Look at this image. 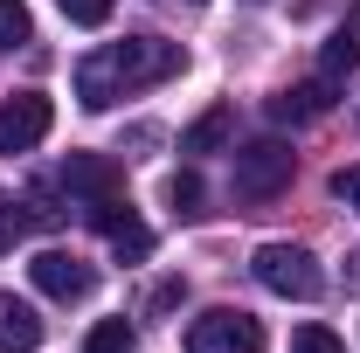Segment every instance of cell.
<instances>
[{
	"label": "cell",
	"mask_w": 360,
	"mask_h": 353,
	"mask_svg": "<svg viewBox=\"0 0 360 353\" xmlns=\"http://www.w3.org/2000/svg\"><path fill=\"white\" fill-rule=\"evenodd\" d=\"M0 243H14V208L0 201Z\"/></svg>",
	"instance_id": "cell-19"
},
{
	"label": "cell",
	"mask_w": 360,
	"mask_h": 353,
	"mask_svg": "<svg viewBox=\"0 0 360 353\" xmlns=\"http://www.w3.org/2000/svg\"><path fill=\"white\" fill-rule=\"evenodd\" d=\"M35 35V21H28V7L21 0H0V49H21Z\"/></svg>",
	"instance_id": "cell-14"
},
{
	"label": "cell",
	"mask_w": 360,
	"mask_h": 353,
	"mask_svg": "<svg viewBox=\"0 0 360 353\" xmlns=\"http://www.w3.org/2000/svg\"><path fill=\"white\" fill-rule=\"evenodd\" d=\"M167 201H174V215H201V174H174L167 180Z\"/></svg>",
	"instance_id": "cell-15"
},
{
	"label": "cell",
	"mask_w": 360,
	"mask_h": 353,
	"mask_svg": "<svg viewBox=\"0 0 360 353\" xmlns=\"http://www.w3.org/2000/svg\"><path fill=\"white\" fill-rule=\"evenodd\" d=\"M326 111H333V77H312V84H291V90L270 97V118L277 125H312Z\"/></svg>",
	"instance_id": "cell-8"
},
{
	"label": "cell",
	"mask_w": 360,
	"mask_h": 353,
	"mask_svg": "<svg viewBox=\"0 0 360 353\" xmlns=\"http://www.w3.org/2000/svg\"><path fill=\"white\" fill-rule=\"evenodd\" d=\"M319 70H326V77H354V70H360V7H347V14H340V28L326 35Z\"/></svg>",
	"instance_id": "cell-10"
},
{
	"label": "cell",
	"mask_w": 360,
	"mask_h": 353,
	"mask_svg": "<svg viewBox=\"0 0 360 353\" xmlns=\"http://www.w3.org/2000/svg\"><path fill=\"white\" fill-rule=\"evenodd\" d=\"M90 222L104 229V243H111V250H118L125 264H139V257H153V229H146V222H139L132 208L118 201V194H104V201H90Z\"/></svg>",
	"instance_id": "cell-7"
},
{
	"label": "cell",
	"mask_w": 360,
	"mask_h": 353,
	"mask_svg": "<svg viewBox=\"0 0 360 353\" xmlns=\"http://www.w3.org/2000/svg\"><path fill=\"white\" fill-rule=\"evenodd\" d=\"M49 125H56V104H49L42 90H14V97L0 104V160H14V153L42 146Z\"/></svg>",
	"instance_id": "cell-5"
},
{
	"label": "cell",
	"mask_w": 360,
	"mask_h": 353,
	"mask_svg": "<svg viewBox=\"0 0 360 353\" xmlns=\"http://www.w3.org/2000/svg\"><path fill=\"white\" fill-rule=\"evenodd\" d=\"M42 347V312L14 291H0V353H35Z\"/></svg>",
	"instance_id": "cell-9"
},
{
	"label": "cell",
	"mask_w": 360,
	"mask_h": 353,
	"mask_svg": "<svg viewBox=\"0 0 360 353\" xmlns=\"http://www.w3.org/2000/svg\"><path fill=\"white\" fill-rule=\"evenodd\" d=\"M56 7H63L77 28H104V21H111V0H56Z\"/></svg>",
	"instance_id": "cell-17"
},
{
	"label": "cell",
	"mask_w": 360,
	"mask_h": 353,
	"mask_svg": "<svg viewBox=\"0 0 360 353\" xmlns=\"http://www.w3.org/2000/svg\"><path fill=\"white\" fill-rule=\"evenodd\" d=\"M291 353H347V347H340V333H326V326H298V333H291Z\"/></svg>",
	"instance_id": "cell-16"
},
{
	"label": "cell",
	"mask_w": 360,
	"mask_h": 353,
	"mask_svg": "<svg viewBox=\"0 0 360 353\" xmlns=\"http://www.w3.org/2000/svg\"><path fill=\"white\" fill-rule=\"evenodd\" d=\"M63 187L84 194V201H104V194H118V174H111V160H97V153H70V160H63Z\"/></svg>",
	"instance_id": "cell-11"
},
{
	"label": "cell",
	"mask_w": 360,
	"mask_h": 353,
	"mask_svg": "<svg viewBox=\"0 0 360 353\" xmlns=\"http://www.w3.org/2000/svg\"><path fill=\"white\" fill-rule=\"evenodd\" d=\"M250 270H257V284L264 291H277V298H298V305H312L319 291H326V270H319L312 250H298V243H264L257 257H250Z\"/></svg>",
	"instance_id": "cell-2"
},
{
	"label": "cell",
	"mask_w": 360,
	"mask_h": 353,
	"mask_svg": "<svg viewBox=\"0 0 360 353\" xmlns=\"http://www.w3.org/2000/svg\"><path fill=\"white\" fill-rule=\"evenodd\" d=\"M187 7H201V0H187Z\"/></svg>",
	"instance_id": "cell-20"
},
{
	"label": "cell",
	"mask_w": 360,
	"mask_h": 353,
	"mask_svg": "<svg viewBox=\"0 0 360 353\" xmlns=\"http://www.w3.org/2000/svg\"><path fill=\"white\" fill-rule=\"evenodd\" d=\"M291 167H298V153H291L284 139H250V146L236 153V194H243V201H277V194L291 187Z\"/></svg>",
	"instance_id": "cell-3"
},
{
	"label": "cell",
	"mask_w": 360,
	"mask_h": 353,
	"mask_svg": "<svg viewBox=\"0 0 360 353\" xmlns=\"http://www.w3.org/2000/svg\"><path fill=\"white\" fill-rule=\"evenodd\" d=\"M187 353H264V326L250 319V312H201L194 326H187Z\"/></svg>",
	"instance_id": "cell-4"
},
{
	"label": "cell",
	"mask_w": 360,
	"mask_h": 353,
	"mask_svg": "<svg viewBox=\"0 0 360 353\" xmlns=\"http://www.w3.org/2000/svg\"><path fill=\"white\" fill-rule=\"evenodd\" d=\"M229 125H236V118H229V104H215V111H201V118H194V125L180 132V153H215V146L229 139Z\"/></svg>",
	"instance_id": "cell-12"
},
{
	"label": "cell",
	"mask_w": 360,
	"mask_h": 353,
	"mask_svg": "<svg viewBox=\"0 0 360 353\" xmlns=\"http://www.w3.org/2000/svg\"><path fill=\"white\" fill-rule=\"evenodd\" d=\"M28 277H35V291H42V298H63V305H77V298L97 291V270H90L84 257H70V250H35Z\"/></svg>",
	"instance_id": "cell-6"
},
{
	"label": "cell",
	"mask_w": 360,
	"mask_h": 353,
	"mask_svg": "<svg viewBox=\"0 0 360 353\" xmlns=\"http://www.w3.org/2000/svg\"><path fill=\"white\" fill-rule=\"evenodd\" d=\"M333 201H347L360 215V167H340V174H333Z\"/></svg>",
	"instance_id": "cell-18"
},
{
	"label": "cell",
	"mask_w": 360,
	"mask_h": 353,
	"mask_svg": "<svg viewBox=\"0 0 360 353\" xmlns=\"http://www.w3.org/2000/svg\"><path fill=\"white\" fill-rule=\"evenodd\" d=\"M132 340H139L132 319H97L90 340H84V353H132Z\"/></svg>",
	"instance_id": "cell-13"
},
{
	"label": "cell",
	"mask_w": 360,
	"mask_h": 353,
	"mask_svg": "<svg viewBox=\"0 0 360 353\" xmlns=\"http://www.w3.org/2000/svg\"><path fill=\"white\" fill-rule=\"evenodd\" d=\"M187 70V49L167 42V35H125V42H104L77 63V104L84 111H104L132 90H153Z\"/></svg>",
	"instance_id": "cell-1"
}]
</instances>
